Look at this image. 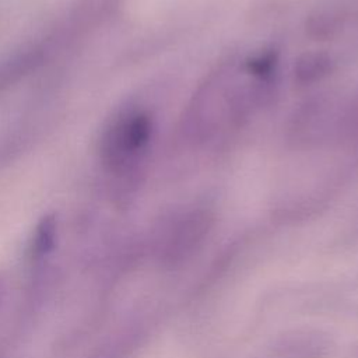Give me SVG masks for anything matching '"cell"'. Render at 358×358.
<instances>
[{"label":"cell","instance_id":"1","mask_svg":"<svg viewBox=\"0 0 358 358\" xmlns=\"http://www.w3.org/2000/svg\"><path fill=\"white\" fill-rule=\"evenodd\" d=\"M213 220L207 211L193 210L180 215L168 228L159 246V259L166 266H179L190 259L207 238Z\"/></svg>","mask_w":358,"mask_h":358},{"label":"cell","instance_id":"2","mask_svg":"<svg viewBox=\"0 0 358 358\" xmlns=\"http://www.w3.org/2000/svg\"><path fill=\"white\" fill-rule=\"evenodd\" d=\"M151 131L147 116L133 115L117 124L110 137V150L119 159L129 158L143 148Z\"/></svg>","mask_w":358,"mask_h":358},{"label":"cell","instance_id":"3","mask_svg":"<svg viewBox=\"0 0 358 358\" xmlns=\"http://www.w3.org/2000/svg\"><path fill=\"white\" fill-rule=\"evenodd\" d=\"M331 69V60L323 53H306L295 63V77L301 83H312L324 77Z\"/></svg>","mask_w":358,"mask_h":358},{"label":"cell","instance_id":"4","mask_svg":"<svg viewBox=\"0 0 358 358\" xmlns=\"http://www.w3.org/2000/svg\"><path fill=\"white\" fill-rule=\"evenodd\" d=\"M282 350L292 357H313L320 355L324 350V344L319 338V334H298L291 336L284 340L281 344Z\"/></svg>","mask_w":358,"mask_h":358},{"label":"cell","instance_id":"5","mask_svg":"<svg viewBox=\"0 0 358 358\" xmlns=\"http://www.w3.org/2000/svg\"><path fill=\"white\" fill-rule=\"evenodd\" d=\"M53 225L49 221H45L42 224V227L39 228L36 236H35V243H34V253L41 256L48 253V250L52 248L53 245Z\"/></svg>","mask_w":358,"mask_h":358}]
</instances>
